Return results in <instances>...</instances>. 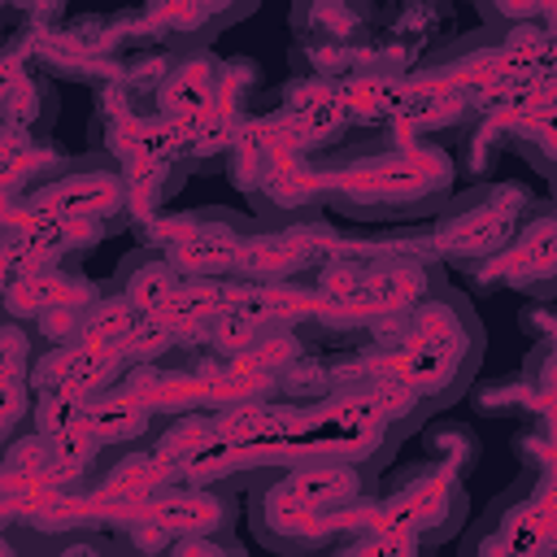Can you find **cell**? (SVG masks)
Wrapping results in <instances>:
<instances>
[{"mask_svg": "<svg viewBox=\"0 0 557 557\" xmlns=\"http://www.w3.org/2000/svg\"><path fill=\"white\" fill-rule=\"evenodd\" d=\"M322 170L326 209H339L361 222L435 218L453 200L457 183V157L431 135H370L322 157Z\"/></svg>", "mask_w": 557, "mask_h": 557, "instance_id": "obj_1", "label": "cell"}, {"mask_svg": "<svg viewBox=\"0 0 557 557\" xmlns=\"http://www.w3.org/2000/svg\"><path fill=\"white\" fill-rule=\"evenodd\" d=\"M396 352L383 370L400 374L431 405V413L461 400L483 357V326L470 300L457 287L435 283L426 296L396 309Z\"/></svg>", "mask_w": 557, "mask_h": 557, "instance_id": "obj_2", "label": "cell"}, {"mask_svg": "<svg viewBox=\"0 0 557 557\" xmlns=\"http://www.w3.org/2000/svg\"><path fill=\"white\" fill-rule=\"evenodd\" d=\"M531 205V191L518 183H479L461 196H453L435 213V252L453 261L457 270H474L509 248L518 235V222Z\"/></svg>", "mask_w": 557, "mask_h": 557, "instance_id": "obj_3", "label": "cell"}, {"mask_svg": "<svg viewBox=\"0 0 557 557\" xmlns=\"http://www.w3.org/2000/svg\"><path fill=\"white\" fill-rule=\"evenodd\" d=\"M26 205L30 218H87V222H104L113 231L131 226V178H126V161H117L113 152H87L74 157L48 174H39L26 187Z\"/></svg>", "mask_w": 557, "mask_h": 557, "instance_id": "obj_4", "label": "cell"}, {"mask_svg": "<svg viewBox=\"0 0 557 557\" xmlns=\"http://www.w3.org/2000/svg\"><path fill=\"white\" fill-rule=\"evenodd\" d=\"M461 483H466L461 474L422 457V461H413L387 479V487L379 492L374 527L400 531L422 548L444 544L466 522V487Z\"/></svg>", "mask_w": 557, "mask_h": 557, "instance_id": "obj_5", "label": "cell"}, {"mask_svg": "<svg viewBox=\"0 0 557 557\" xmlns=\"http://www.w3.org/2000/svg\"><path fill=\"white\" fill-rule=\"evenodd\" d=\"M352 518H379V496L357 500V505H348L339 513H313L309 505H300L292 496V487L283 483L278 466H270L257 479H248V522H252V535L265 548H278V553L326 548Z\"/></svg>", "mask_w": 557, "mask_h": 557, "instance_id": "obj_6", "label": "cell"}, {"mask_svg": "<svg viewBox=\"0 0 557 557\" xmlns=\"http://www.w3.org/2000/svg\"><path fill=\"white\" fill-rule=\"evenodd\" d=\"M318 239H331L318 209L309 213H257L244 226L235 274L257 287H278L305 278V270L318 261Z\"/></svg>", "mask_w": 557, "mask_h": 557, "instance_id": "obj_7", "label": "cell"}, {"mask_svg": "<svg viewBox=\"0 0 557 557\" xmlns=\"http://www.w3.org/2000/svg\"><path fill=\"white\" fill-rule=\"evenodd\" d=\"M244 226H248V218H239L235 209L205 205V209H187V213H170V218L161 213L152 222L148 244H161L183 278H226V274H235Z\"/></svg>", "mask_w": 557, "mask_h": 557, "instance_id": "obj_8", "label": "cell"}, {"mask_svg": "<svg viewBox=\"0 0 557 557\" xmlns=\"http://www.w3.org/2000/svg\"><path fill=\"white\" fill-rule=\"evenodd\" d=\"M466 274H474L483 287H513L531 300H557V200H531L509 248Z\"/></svg>", "mask_w": 557, "mask_h": 557, "instance_id": "obj_9", "label": "cell"}, {"mask_svg": "<svg viewBox=\"0 0 557 557\" xmlns=\"http://www.w3.org/2000/svg\"><path fill=\"white\" fill-rule=\"evenodd\" d=\"M557 518L535 500L531 483H513L505 496H496L483 513V522H474V531L461 540V553H527V548H544L553 544Z\"/></svg>", "mask_w": 557, "mask_h": 557, "instance_id": "obj_10", "label": "cell"}, {"mask_svg": "<svg viewBox=\"0 0 557 557\" xmlns=\"http://www.w3.org/2000/svg\"><path fill=\"white\" fill-rule=\"evenodd\" d=\"M239 513V496L226 483H170L144 500V522L178 535H226Z\"/></svg>", "mask_w": 557, "mask_h": 557, "instance_id": "obj_11", "label": "cell"}, {"mask_svg": "<svg viewBox=\"0 0 557 557\" xmlns=\"http://www.w3.org/2000/svg\"><path fill=\"white\" fill-rule=\"evenodd\" d=\"M222 96V61L209 48H174V61L152 87V109L174 117L178 126H196L218 113Z\"/></svg>", "mask_w": 557, "mask_h": 557, "instance_id": "obj_12", "label": "cell"}, {"mask_svg": "<svg viewBox=\"0 0 557 557\" xmlns=\"http://www.w3.org/2000/svg\"><path fill=\"white\" fill-rule=\"evenodd\" d=\"M257 0H148V22L174 48H209L218 30L248 17Z\"/></svg>", "mask_w": 557, "mask_h": 557, "instance_id": "obj_13", "label": "cell"}, {"mask_svg": "<svg viewBox=\"0 0 557 557\" xmlns=\"http://www.w3.org/2000/svg\"><path fill=\"white\" fill-rule=\"evenodd\" d=\"M178 283H183V274H178V265L170 261V252H165L161 244H144V248L126 252V257L117 261V274H113V287H117L144 318L157 313V309L178 292Z\"/></svg>", "mask_w": 557, "mask_h": 557, "instance_id": "obj_14", "label": "cell"}, {"mask_svg": "<svg viewBox=\"0 0 557 557\" xmlns=\"http://www.w3.org/2000/svg\"><path fill=\"white\" fill-rule=\"evenodd\" d=\"M435 283H444L426 261L418 257H383L374 270H366V296L374 305H383L387 313L413 305L418 296H426Z\"/></svg>", "mask_w": 557, "mask_h": 557, "instance_id": "obj_15", "label": "cell"}, {"mask_svg": "<svg viewBox=\"0 0 557 557\" xmlns=\"http://www.w3.org/2000/svg\"><path fill=\"white\" fill-rule=\"evenodd\" d=\"M152 418H157V413H152L139 396L113 387L104 400L91 405V435H96L104 448H113V444H139V440L157 426Z\"/></svg>", "mask_w": 557, "mask_h": 557, "instance_id": "obj_16", "label": "cell"}, {"mask_svg": "<svg viewBox=\"0 0 557 557\" xmlns=\"http://www.w3.org/2000/svg\"><path fill=\"white\" fill-rule=\"evenodd\" d=\"M296 30L300 39H326V44H344L357 26L370 22V4L366 0H296Z\"/></svg>", "mask_w": 557, "mask_h": 557, "instance_id": "obj_17", "label": "cell"}, {"mask_svg": "<svg viewBox=\"0 0 557 557\" xmlns=\"http://www.w3.org/2000/svg\"><path fill=\"white\" fill-rule=\"evenodd\" d=\"M139 322H144V313H139L117 287H109V292H100V296L83 309V322H78L74 344H122Z\"/></svg>", "mask_w": 557, "mask_h": 557, "instance_id": "obj_18", "label": "cell"}, {"mask_svg": "<svg viewBox=\"0 0 557 557\" xmlns=\"http://www.w3.org/2000/svg\"><path fill=\"white\" fill-rule=\"evenodd\" d=\"M513 148L540 170V174H557V104H535L527 113V122L513 126Z\"/></svg>", "mask_w": 557, "mask_h": 557, "instance_id": "obj_19", "label": "cell"}, {"mask_svg": "<svg viewBox=\"0 0 557 557\" xmlns=\"http://www.w3.org/2000/svg\"><path fill=\"white\" fill-rule=\"evenodd\" d=\"M426 457L466 479L479 466V435L470 426H461V422H435L426 431Z\"/></svg>", "mask_w": 557, "mask_h": 557, "instance_id": "obj_20", "label": "cell"}, {"mask_svg": "<svg viewBox=\"0 0 557 557\" xmlns=\"http://www.w3.org/2000/svg\"><path fill=\"white\" fill-rule=\"evenodd\" d=\"M479 9L492 22V30H513V26H527L544 9V0H479Z\"/></svg>", "mask_w": 557, "mask_h": 557, "instance_id": "obj_21", "label": "cell"}, {"mask_svg": "<svg viewBox=\"0 0 557 557\" xmlns=\"http://www.w3.org/2000/svg\"><path fill=\"white\" fill-rule=\"evenodd\" d=\"M553 200H557V174H553Z\"/></svg>", "mask_w": 557, "mask_h": 557, "instance_id": "obj_22", "label": "cell"}]
</instances>
